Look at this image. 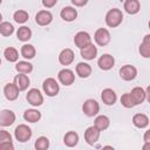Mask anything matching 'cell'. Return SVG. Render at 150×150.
<instances>
[{"label":"cell","mask_w":150,"mask_h":150,"mask_svg":"<svg viewBox=\"0 0 150 150\" xmlns=\"http://www.w3.org/2000/svg\"><path fill=\"white\" fill-rule=\"evenodd\" d=\"M123 21V13L118 8H111L105 14V23L110 28L118 27Z\"/></svg>","instance_id":"obj_1"},{"label":"cell","mask_w":150,"mask_h":150,"mask_svg":"<svg viewBox=\"0 0 150 150\" xmlns=\"http://www.w3.org/2000/svg\"><path fill=\"white\" fill-rule=\"evenodd\" d=\"M42 89L45 91V94L49 97H53V96H56L60 91V86L59 83L56 82L55 79L53 77H48L43 81L42 83Z\"/></svg>","instance_id":"obj_2"},{"label":"cell","mask_w":150,"mask_h":150,"mask_svg":"<svg viewBox=\"0 0 150 150\" xmlns=\"http://www.w3.org/2000/svg\"><path fill=\"white\" fill-rule=\"evenodd\" d=\"M32 134H33L32 129L26 124H19L14 130V135H15L16 141H19L21 143L27 142L28 139H30Z\"/></svg>","instance_id":"obj_3"},{"label":"cell","mask_w":150,"mask_h":150,"mask_svg":"<svg viewBox=\"0 0 150 150\" xmlns=\"http://www.w3.org/2000/svg\"><path fill=\"white\" fill-rule=\"evenodd\" d=\"M82 110H83L84 115H87L88 117H94L100 111V104L97 103V101L89 98V100L84 101V103L82 105Z\"/></svg>","instance_id":"obj_4"},{"label":"cell","mask_w":150,"mask_h":150,"mask_svg":"<svg viewBox=\"0 0 150 150\" xmlns=\"http://www.w3.org/2000/svg\"><path fill=\"white\" fill-rule=\"evenodd\" d=\"M26 100L33 107H39L43 103V96L40 93V90L36 89V88H32V89L28 90V93L26 95Z\"/></svg>","instance_id":"obj_5"},{"label":"cell","mask_w":150,"mask_h":150,"mask_svg":"<svg viewBox=\"0 0 150 150\" xmlns=\"http://www.w3.org/2000/svg\"><path fill=\"white\" fill-rule=\"evenodd\" d=\"M110 33L108 29L105 28H98L96 32H95V35H94V40L95 42L98 45V46H107L109 42H110Z\"/></svg>","instance_id":"obj_6"},{"label":"cell","mask_w":150,"mask_h":150,"mask_svg":"<svg viewBox=\"0 0 150 150\" xmlns=\"http://www.w3.org/2000/svg\"><path fill=\"white\" fill-rule=\"evenodd\" d=\"M100 135H101V131L95 125H91V127H88L86 129V131H84V139H86V142L89 145H94L98 141Z\"/></svg>","instance_id":"obj_7"},{"label":"cell","mask_w":150,"mask_h":150,"mask_svg":"<svg viewBox=\"0 0 150 150\" xmlns=\"http://www.w3.org/2000/svg\"><path fill=\"white\" fill-rule=\"evenodd\" d=\"M120 76L124 81H132L137 76V69L131 64L122 66L120 69Z\"/></svg>","instance_id":"obj_8"},{"label":"cell","mask_w":150,"mask_h":150,"mask_svg":"<svg viewBox=\"0 0 150 150\" xmlns=\"http://www.w3.org/2000/svg\"><path fill=\"white\" fill-rule=\"evenodd\" d=\"M57 79L61 82V84H63V86H70L75 81V75H74V71L73 70L64 68V69H61L59 71Z\"/></svg>","instance_id":"obj_9"},{"label":"cell","mask_w":150,"mask_h":150,"mask_svg":"<svg viewBox=\"0 0 150 150\" xmlns=\"http://www.w3.org/2000/svg\"><path fill=\"white\" fill-rule=\"evenodd\" d=\"M74 43H75V46L77 48L81 49V48H83V47H86V46H88V45L91 43V38H90L89 33L82 30V32H79V33L75 34V36H74Z\"/></svg>","instance_id":"obj_10"},{"label":"cell","mask_w":150,"mask_h":150,"mask_svg":"<svg viewBox=\"0 0 150 150\" xmlns=\"http://www.w3.org/2000/svg\"><path fill=\"white\" fill-rule=\"evenodd\" d=\"M52 21H53V14L49 11L42 9V11H39L35 15V22L39 26H48Z\"/></svg>","instance_id":"obj_11"},{"label":"cell","mask_w":150,"mask_h":150,"mask_svg":"<svg viewBox=\"0 0 150 150\" xmlns=\"http://www.w3.org/2000/svg\"><path fill=\"white\" fill-rule=\"evenodd\" d=\"M15 122V114L9 109H4L0 111V125L9 127Z\"/></svg>","instance_id":"obj_12"},{"label":"cell","mask_w":150,"mask_h":150,"mask_svg":"<svg viewBox=\"0 0 150 150\" xmlns=\"http://www.w3.org/2000/svg\"><path fill=\"white\" fill-rule=\"evenodd\" d=\"M115 64V59L110 54H103L97 61V66L102 70H110Z\"/></svg>","instance_id":"obj_13"},{"label":"cell","mask_w":150,"mask_h":150,"mask_svg":"<svg viewBox=\"0 0 150 150\" xmlns=\"http://www.w3.org/2000/svg\"><path fill=\"white\" fill-rule=\"evenodd\" d=\"M129 94H130L135 105H138V104L143 103L145 101V98H146V91L141 87H135Z\"/></svg>","instance_id":"obj_14"},{"label":"cell","mask_w":150,"mask_h":150,"mask_svg":"<svg viewBox=\"0 0 150 150\" xmlns=\"http://www.w3.org/2000/svg\"><path fill=\"white\" fill-rule=\"evenodd\" d=\"M101 98H102V101H103L104 104H107V105H114L116 103V101H117V95H116V93L112 89L105 88L101 93Z\"/></svg>","instance_id":"obj_15"},{"label":"cell","mask_w":150,"mask_h":150,"mask_svg":"<svg viewBox=\"0 0 150 150\" xmlns=\"http://www.w3.org/2000/svg\"><path fill=\"white\" fill-rule=\"evenodd\" d=\"M19 89L18 87L13 83H7L5 87H4V95L5 97L8 100V101H15L18 97H19Z\"/></svg>","instance_id":"obj_16"},{"label":"cell","mask_w":150,"mask_h":150,"mask_svg":"<svg viewBox=\"0 0 150 150\" xmlns=\"http://www.w3.org/2000/svg\"><path fill=\"white\" fill-rule=\"evenodd\" d=\"M60 16H61V19H63L64 21L71 22V21H74V20L77 18V11H76L74 7H71V6H66V7H63V8L61 9Z\"/></svg>","instance_id":"obj_17"},{"label":"cell","mask_w":150,"mask_h":150,"mask_svg":"<svg viewBox=\"0 0 150 150\" xmlns=\"http://www.w3.org/2000/svg\"><path fill=\"white\" fill-rule=\"evenodd\" d=\"M75 54L70 48H66L63 50H61V53L59 54V62L62 66H69L73 61H74Z\"/></svg>","instance_id":"obj_18"},{"label":"cell","mask_w":150,"mask_h":150,"mask_svg":"<svg viewBox=\"0 0 150 150\" xmlns=\"http://www.w3.org/2000/svg\"><path fill=\"white\" fill-rule=\"evenodd\" d=\"M96 55H97V48H96V46L93 45V43H90V45H88V46L81 48V56H82L84 60H88V61L94 60V59L96 57Z\"/></svg>","instance_id":"obj_19"},{"label":"cell","mask_w":150,"mask_h":150,"mask_svg":"<svg viewBox=\"0 0 150 150\" xmlns=\"http://www.w3.org/2000/svg\"><path fill=\"white\" fill-rule=\"evenodd\" d=\"M29 77L26 75V74H22V73H20V74H18L15 77H14V84L18 87V89L20 90V91H22V90H26L27 88H28V86H29Z\"/></svg>","instance_id":"obj_20"},{"label":"cell","mask_w":150,"mask_h":150,"mask_svg":"<svg viewBox=\"0 0 150 150\" xmlns=\"http://www.w3.org/2000/svg\"><path fill=\"white\" fill-rule=\"evenodd\" d=\"M124 11L130 14V15H134V14H137L141 9V4L138 0H125L124 1Z\"/></svg>","instance_id":"obj_21"},{"label":"cell","mask_w":150,"mask_h":150,"mask_svg":"<svg viewBox=\"0 0 150 150\" xmlns=\"http://www.w3.org/2000/svg\"><path fill=\"white\" fill-rule=\"evenodd\" d=\"M91 66L86 63V62H79L77 66H76V74L81 77V79H86V77H89L91 75Z\"/></svg>","instance_id":"obj_22"},{"label":"cell","mask_w":150,"mask_h":150,"mask_svg":"<svg viewBox=\"0 0 150 150\" xmlns=\"http://www.w3.org/2000/svg\"><path fill=\"white\" fill-rule=\"evenodd\" d=\"M132 123L136 128H139V129H143V128H146L149 125V117L145 115V114H135L132 116Z\"/></svg>","instance_id":"obj_23"},{"label":"cell","mask_w":150,"mask_h":150,"mask_svg":"<svg viewBox=\"0 0 150 150\" xmlns=\"http://www.w3.org/2000/svg\"><path fill=\"white\" fill-rule=\"evenodd\" d=\"M23 118L29 123H36L41 118V112L36 109H27L23 112Z\"/></svg>","instance_id":"obj_24"},{"label":"cell","mask_w":150,"mask_h":150,"mask_svg":"<svg viewBox=\"0 0 150 150\" xmlns=\"http://www.w3.org/2000/svg\"><path fill=\"white\" fill-rule=\"evenodd\" d=\"M94 125H95L100 131L105 130V129H108V127L110 125V120H109V117L105 116V115H100V116H97V117L95 118Z\"/></svg>","instance_id":"obj_25"},{"label":"cell","mask_w":150,"mask_h":150,"mask_svg":"<svg viewBox=\"0 0 150 150\" xmlns=\"http://www.w3.org/2000/svg\"><path fill=\"white\" fill-rule=\"evenodd\" d=\"M63 143L67 146H69V148L75 146L79 143V135H77V132H75V131H68L64 135V137H63Z\"/></svg>","instance_id":"obj_26"},{"label":"cell","mask_w":150,"mask_h":150,"mask_svg":"<svg viewBox=\"0 0 150 150\" xmlns=\"http://www.w3.org/2000/svg\"><path fill=\"white\" fill-rule=\"evenodd\" d=\"M22 57L25 59H28V60H32L35 57V54H36V50H35V47L33 45H29V43H26L21 47V50H20Z\"/></svg>","instance_id":"obj_27"},{"label":"cell","mask_w":150,"mask_h":150,"mask_svg":"<svg viewBox=\"0 0 150 150\" xmlns=\"http://www.w3.org/2000/svg\"><path fill=\"white\" fill-rule=\"evenodd\" d=\"M16 38H18V40H20L22 42L28 41L32 38V30H30V28H28L27 26H21L18 29V32H16Z\"/></svg>","instance_id":"obj_28"},{"label":"cell","mask_w":150,"mask_h":150,"mask_svg":"<svg viewBox=\"0 0 150 150\" xmlns=\"http://www.w3.org/2000/svg\"><path fill=\"white\" fill-rule=\"evenodd\" d=\"M139 53L145 59L150 57V35L149 34L144 36V40L139 46Z\"/></svg>","instance_id":"obj_29"},{"label":"cell","mask_w":150,"mask_h":150,"mask_svg":"<svg viewBox=\"0 0 150 150\" xmlns=\"http://www.w3.org/2000/svg\"><path fill=\"white\" fill-rule=\"evenodd\" d=\"M4 56L9 62H16L18 59H19V52L14 47H7L4 50Z\"/></svg>","instance_id":"obj_30"},{"label":"cell","mask_w":150,"mask_h":150,"mask_svg":"<svg viewBox=\"0 0 150 150\" xmlns=\"http://www.w3.org/2000/svg\"><path fill=\"white\" fill-rule=\"evenodd\" d=\"M15 69L18 73H22V74H28L33 70V64L28 61H19L15 64Z\"/></svg>","instance_id":"obj_31"},{"label":"cell","mask_w":150,"mask_h":150,"mask_svg":"<svg viewBox=\"0 0 150 150\" xmlns=\"http://www.w3.org/2000/svg\"><path fill=\"white\" fill-rule=\"evenodd\" d=\"M28 18H29V14H28V12L25 11V9H18V11L14 12V14H13V19H14V21L18 22V23H25V22L28 20Z\"/></svg>","instance_id":"obj_32"},{"label":"cell","mask_w":150,"mask_h":150,"mask_svg":"<svg viewBox=\"0 0 150 150\" xmlns=\"http://www.w3.org/2000/svg\"><path fill=\"white\" fill-rule=\"evenodd\" d=\"M13 33H14V27L11 22L8 21L0 22V34L2 36H11Z\"/></svg>","instance_id":"obj_33"},{"label":"cell","mask_w":150,"mask_h":150,"mask_svg":"<svg viewBox=\"0 0 150 150\" xmlns=\"http://www.w3.org/2000/svg\"><path fill=\"white\" fill-rule=\"evenodd\" d=\"M35 149L36 150H46L49 148V139L45 136H40L36 141H35V144H34Z\"/></svg>","instance_id":"obj_34"},{"label":"cell","mask_w":150,"mask_h":150,"mask_svg":"<svg viewBox=\"0 0 150 150\" xmlns=\"http://www.w3.org/2000/svg\"><path fill=\"white\" fill-rule=\"evenodd\" d=\"M121 103H122V105L124 108H132V107H135V103H134V101H132V98H131L129 93H125V94H123L121 96Z\"/></svg>","instance_id":"obj_35"},{"label":"cell","mask_w":150,"mask_h":150,"mask_svg":"<svg viewBox=\"0 0 150 150\" xmlns=\"http://www.w3.org/2000/svg\"><path fill=\"white\" fill-rule=\"evenodd\" d=\"M2 142H12V136L6 130H0V143Z\"/></svg>","instance_id":"obj_36"},{"label":"cell","mask_w":150,"mask_h":150,"mask_svg":"<svg viewBox=\"0 0 150 150\" xmlns=\"http://www.w3.org/2000/svg\"><path fill=\"white\" fill-rule=\"evenodd\" d=\"M14 145L12 142H2L0 143V150H13Z\"/></svg>","instance_id":"obj_37"},{"label":"cell","mask_w":150,"mask_h":150,"mask_svg":"<svg viewBox=\"0 0 150 150\" xmlns=\"http://www.w3.org/2000/svg\"><path fill=\"white\" fill-rule=\"evenodd\" d=\"M57 0H42V5L46 7V8H52L56 5Z\"/></svg>","instance_id":"obj_38"},{"label":"cell","mask_w":150,"mask_h":150,"mask_svg":"<svg viewBox=\"0 0 150 150\" xmlns=\"http://www.w3.org/2000/svg\"><path fill=\"white\" fill-rule=\"evenodd\" d=\"M70 1L76 7H83V6H86L88 4V0H70Z\"/></svg>","instance_id":"obj_39"},{"label":"cell","mask_w":150,"mask_h":150,"mask_svg":"<svg viewBox=\"0 0 150 150\" xmlns=\"http://www.w3.org/2000/svg\"><path fill=\"white\" fill-rule=\"evenodd\" d=\"M149 134H150V131H149V130H148V131H145V134H144V142H145V143H150Z\"/></svg>","instance_id":"obj_40"},{"label":"cell","mask_w":150,"mask_h":150,"mask_svg":"<svg viewBox=\"0 0 150 150\" xmlns=\"http://www.w3.org/2000/svg\"><path fill=\"white\" fill-rule=\"evenodd\" d=\"M1 20H2V15H1V13H0V22H1Z\"/></svg>","instance_id":"obj_41"},{"label":"cell","mask_w":150,"mask_h":150,"mask_svg":"<svg viewBox=\"0 0 150 150\" xmlns=\"http://www.w3.org/2000/svg\"><path fill=\"white\" fill-rule=\"evenodd\" d=\"M1 2H2V0H0V5H1Z\"/></svg>","instance_id":"obj_42"},{"label":"cell","mask_w":150,"mask_h":150,"mask_svg":"<svg viewBox=\"0 0 150 150\" xmlns=\"http://www.w3.org/2000/svg\"><path fill=\"white\" fill-rule=\"evenodd\" d=\"M0 64H1V59H0Z\"/></svg>","instance_id":"obj_43"}]
</instances>
